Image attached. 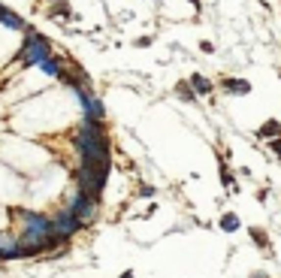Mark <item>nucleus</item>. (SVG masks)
Wrapping results in <instances>:
<instances>
[{
    "mask_svg": "<svg viewBox=\"0 0 281 278\" xmlns=\"http://www.w3.org/2000/svg\"><path fill=\"white\" fill-rule=\"evenodd\" d=\"M109 161H100V163H82V169L76 172V187L82 194L100 200L103 187H106V179H109Z\"/></svg>",
    "mask_w": 281,
    "mask_h": 278,
    "instance_id": "1",
    "label": "nucleus"
},
{
    "mask_svg": "<svg viewBox=\"0 0 281 278\" xmlns=\"http://www.w3.org/2000/svg\"><path fill=\"white\" fill-rule=\"evenodd\" d=\"M19 58H22L24 64H30V67H40L46 58H51V46H48L46 37L27 30V40H24V48L19 51Z\"/></svg>",
    "mask_w": 281,
    "mask_h": 278,
    "instance_id": "2",
    "label": "nucleus"
},
{
    "mask_svg": "<svg viewBox=\"0 0 281 278\" xmlns=\"http://www.w3.org/2000/svg\"><path fill=\"white\" fill-rule=\"evenodd\" d=\"M64 208H70V212L79 215L82 221H91V218H94V212H97V200H94V197H88V194H82V190L76 187V190H73V197H70V203H67Z\"/></svg>",
    "mask_w": 281,
    "mask_h": 278,
    "instance_id": "3",
    "label": "nucleus"
},
{
    "mask_svg": "<svg viewBox=\"0 0 281 278\" xmlns=\"http://www.w3.org/2000/svg\"><path fill=\"white\" fill-rule=\"evenodd\" d=\"M82 218L79 215H73V212H70V208H64V212L55 218V221H51V230H55V233H61V236H73L76 230H82Z\"/></svg>",
    "mask_w": 281,
    "mask_h": 278,
    "instance_id": "4",
    "label": "nucleus"
},
{
    "mask_svg": "<svg viewBox=\"0 0 281 278\" xmlns=\"http://www.w3.org/2000/svg\"><path fill=\"white\" fill-rule=\"evenodd\" d=\"M79 97H82V106H85V118H97V121H103V103L94 100L88 91H79Z\"/></svg>",
    "mask_w": 281,
    "mask_h": 278,
    "instance_id": "5",
    "label": "nucleus"
},
{
    "mask_svg": "<svg viewBox=\"0 0 281 278\" xmlns=\"http://www.w3.org/2000/svg\"><path fill=\"white\" fill-rule=\"evenodd\" d=\"M0 24H6V27H12V30H22V27H24V22H22L15 12H9L6 6H0Z\"/></svg>",
    "mask_w": 281,
    "mask_h": 278,
    "instance_id": "6",
    "label": "nucleus"
},
{
    "mask_svg": "<svg viewBox=\"0 0 281 278\" xmlns=\"http://www.w3.org/2000/svg\"><path fill=\"white\" fill-rule=\"evenodd\" d=\"M224 88L230 91V94H248V91H251V85L245 82V79H227V82H224Z\"/></svg>",
    "mask_w": 281,
    "mask_h": 278,
    "instance_id": "7",
    "label": "nucleus"
},
{
    "mask_svg": "<svg viewBox=\"0 0 281 278\" xmlns=\"http://www.w3.org/2000/svg\"><path fill=\"white\" fill-rule=\"evenodd\" d=\"M190 85H194V91H197V94H209V91H212V82H209L206 76H200V73L190 76Z\"/></svg>",
    "mask_w": 281,
    "mask_h": 278,
    "instance_id": "8",
    "label": "nucleus"
},
{
    "mask_svg": "<svg viewBox=\"0 0 281 278\" xmlns=\"http://www.w3.org/2000/svg\"><path fill=\"white\" fill-rule=\"evenodd\" d=\"M278 133H281V124H278V121H266V124L257 130V136H263V139H272V136H278Z\"/></svg>",
    "mask_w": 281,
    "mask_h": 278,
    "instance_id": "9",
    "label": "nucleus"
},
{
    "mask_svg": "<svg viewBox=\"0 0 281 278\" xmlns=\"http://www.w3.org/2000/svg\"><path fill=\"white\" fill-rule=\"evenodd\" d=\"M48 15H51V19H61V15H64V19H70L73 12H70V6H67V3H58V6H51V9H48Z\"/></svg>",
    "mask_w": 281,
    "mask_h": 278,
    "instance_id": "10",
    "label": "nucleus"
},
{
    "mask_svg": "<svg viewBox=\"0 0 281 278\" xmlns=\"http://www.w3.org/2000/svg\"><path fill=\"white\" fill-rule=\"evenodd\" d=\"M221 227H224L227 233H233V230L239 227V218H236V215H224V218H221Z\"/></svg>",
    "mask_w": 281,
    "mask_h": 278,
    "instance_id": "11",
    "label": "nucleus"
},
{
    "mask_svg": "<svg viewBox=\"0 0 281 278\" xmlns=\"http://www.w3.org/2000/svg\"><path fill=\"white\" fill-rule=\"evenodd\" d=\"M179 97H185V100H194V97H197V91H194V88H187V85L182 82V85H179Z\"/></svg>",
    "mask_w": 281,
    "mask_h": 278,
    "instance_id": "12",
    "label": "nucleus"
},
{
    "mask_svg": "<svg viewBox=\"0 0 281 278\" xmlns=\"http://www.w3.org/2000/svg\"><path fill=\"white\" fill-rule=\"evenodd\" d=\"M251 239L260 242V245H269V239H266V233H263V230H251Z\"/></svg>",
    "mask_w": 281,
    "mask_h": 278,
    "instance_id": "13",
    "label": "nucleus"
},
{
    "mask_svg": "<svg viewBox=\"0 0 281 278\" xmlns=\"http://www.w3.org/2000/svg\"><path fill=\"white\" fill-rule=\"evenodd\" d=\"M221 179H224V185H227V187H230V185H233V176H230V172H227L224 166H221Z\"/></svg>",
    "mask_w": 281,
    "mask_h": 278,
    "instance_id": "14",
    "label": "nucleus"
},
{
    "mask_svg": "<svg viewBox=\"0 0 281 278\" xmlns=\"http://www.w3.org/2000/svg\"><path fill=\"white\" fill-rule=\"evenodd\" d=\"M272 148H275V154H281V139H275V142H272Z\"/></svg>",
    "mask_w": 281,
    "mask_h": 278,
    "instance_id": "15",
    "label": "nucleus"
},
{
    "mask_svg": "<svg viewBox=\"0 0 281 278\" xmlns=\"http://www.w3.org/2000/svg\"><path fill=\"white\" fill-rule=\"evenodd\" d=\"M121 278H133V272H124V275H121Z\"/></svg>",
    "mask_w": 281,
    "mask_h": 278,
    "instance_id": "16",
    "label": "nucleus"
},
{
    "mask_svg": "<svg viewBox=\"0 0 281 278\" xmlns=\"http://www.w3.org/2000/svg\"><path fill=\"white\" fill-rule=\"evenodd\" d=\"M190 3H194V6H200V0H190Z\"/></svg>",
    "mask_w": 281,
    "mask_h": 278,
    "instance_id": "17",
    "label": "nucleus"
},
{
    "mask_svg": "<svg viewBox=\"0 0 281 278\" xmlns=\"http://www.w3.org/2000/svg\"><path fill=\"white\" fill-rule=\"evenodd\" d=\"M55 3H61V0H55Z\"/></svg>",
    "mask_w": 281,
    "mask_h": 278,
    "instance_id": "18",
    "label": "nucleus"
}]
</instances>
